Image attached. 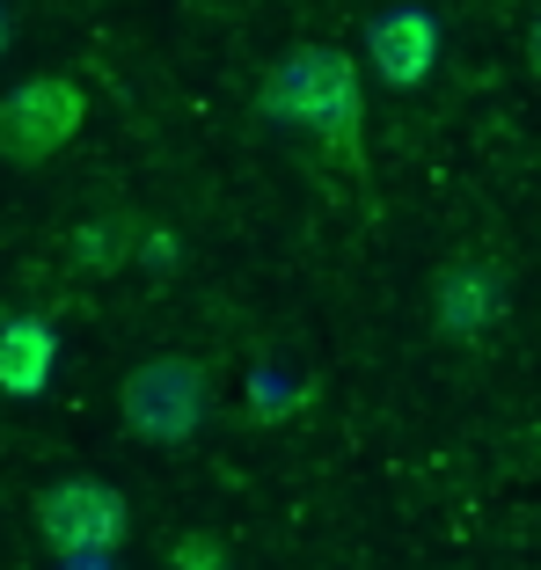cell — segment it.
Here are the masks:
<instances>
[{
    "instance_id": "cell-1",
    "label": "cell",
    "mask_w": 541,
    "mask_h": 570,
    "mask_svg": "<svg viewBox=\"0 0 541 570\" xmlns=\"http://www.w3.org/2000/svg\"><path fill=\"white\" fill-rule=\"evenodd\" d=\"M256 102H264L270 125H286V132L315 139V147L329 154L337 168H358V161H366V96H358L352 51H337V45H301V51H286V59L264 73Z\"/></svg>"
},
{
    "instance_id": "cell-2",
    "label": "cell",
    "mask_w": 541,
    "mask_h": 570,
    "mask_svg": "<svg viewBox=\"0 0 541 570\" xmlns=\"http://www.w3.org/2000/svg\"><path fill=\"white\" fill-rule=\"evenodd\" d=\"M118 417H125V432L147 439V446H190V439L205 432V417H213V381H205L198 358L161 352V358L125 373Z\"/></svg>"
},
{
    "instance_id": "cell-3",
    "label": "cell",
    "mask_w": 541,
    "mask_h": 570,
    "mask_svg": "<svg viewBox=\"0 0 541 570\" xmlns=\"http://www.w3.org/2000/svg\"><path fill=\"white\" fill-rule=\"evenodd\" d=\"M88 125V88L67 73H30L22 88L0 96V161L8 168H37L51 154H67Z\"/></svg>"
},
{
    "instance_id": "cell-4",
    "label": "cell",
    "mask_w": 541,
    "mask_h": 570,
    "mask_svg": "<svg viewBox=\"0 0 541 570\" xmlns=\"http://www.w3.org/2000/svg\"><path fill=\"white\" fill-rule=\"evenodd\" d=\"M30 520L51 556H110L132 534V504H125V490L96 483V475H59L30 498Z\"/></svg>"
},
{
    "instance_id": "cell-5",
    "label": "cell",
    "mask_w": 541,
    "mask_h": 570,
    "mask_svg": "<svg viewBox=\"0 0 541 570\" xmlns=\"http://www.w3.org/2000/svg\"><path fill=\"white\" fill-rule=\"evenodd\" d=\"M366 67L381 73L388 88H424L432 67H440V22L424 16L417 0L381 8V16L366 22Z\"/></svg>"
},
{
    "instance_id": "cell-6",
    "label": "cell",
    "mask_w": 541,
    "mask_h": 570,
    "mask_svg": "<svg viewBox=\"0 0 541 570\" xmlns=\"http://www.w3.org/2000/svg\"><path fill=\"white\" fill-rule=\"evenodd\" d=\"M498 315H505V278L491 264H446L440 285H432V322H440L454 344H475L491 336Z\"/></svg>"
},
{
    "instance_id": "cell-7",
    "label": "cell",
    "mask_w": 541,
    "mask_h": 570,
    "mask_svg": "<svg viewBox=\"0 0 541 570\" xmlns=\"http://www.w3.org/2000/svg\"><path fill=\"white\" fill-rule=\"evenodd\" d=\"M51 366H59V330H51L45 315H8L0 322V395L37 403L51 387Z\"/></svg>"
},
{
    "instance_id": "cell-8",
    "label": "cell",
    "mask_w": 541,
    "mask_h": 570,
    "mask_svg": "<svg viewBox=\"0 0 541 570\" xmlns=\"http://www.w3.org/2000/svg\"><path fill=\"white\" fill-rule=\"evenodd\" d=\"M73 256H81L88 271H118L125 256H132V235H125L118 219H88L81 235H73Z\"/></svg>"
},
{
    "instance_id": "cell-9",
    "label": "cell",
    "mask_w": 541,
    "mask_h": 570,
    "mask_svg": "<svg viewBox=\"0 0 541 570\" xmlns=\"http://www.w3.org/2000/svg\"><path fill=\"white\" fill-rule=\"evenodd\" d=\"M176 570H235V563H227L220 534H184L176 541Z\"/></svg>"
},
{
    "instance_id": "cell-10",
    "label": "cell",
    "mask_w": 541,
    "mask_h": 570,
    "mask_svg": "<svg viewBox=\"0 0 541 570\" xmlns=\"http://www.w3.org/2000/svg\"><path fill=\"white\" fill-rule=\"evenodd\" d=\"M59 570H110V556H59Z\"/></svg>"
},
{
    "instance_id": "cell-11",
    "label": "cell",
    "mask_w": 541,
    "mask_h": 570,
    "mask_svg": "<svg viewBox=\"0 0 541 570\" xmlns=\"http://www.w3.org/2000/svg\"><path fill=\"white\" fill-rule=\"evenodd\" d=\"M527 67L541 73V22H534V37H527Z\"/></svg>"
},
{
    "instance_id": "cell-12",
    "label": "cell",
    "mask_w": 541,
    "mask_h": 570,
    "mask_svg": "<svg viewBox=\"0 0 541 570\" xmlns=\"http://www.w3.org/2000/svg\"><path fill=\"white\" fill-rule=\"evenodd\" d=\"M0 51H8V8H0Z\"/></svg>"
}]
</instances>
